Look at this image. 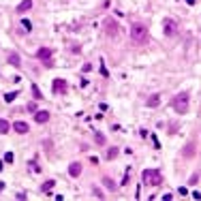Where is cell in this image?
Instances as JSON below:
<instances>
[{
    "label": "cell",
    "mask_w": 201,
    "mask_h": 201,
    "mask_svg": "<svg viewBox=\"0 0 201 201\" xmlns=\"http://www.w3.org/2000/svg\"><path fill=\"white\" fill-rule=\"evenodd\" d=\"M131 39H133L135 45H145V43H148V39H150L148 28H145L141 22H135L131 26Z\"/></svg>",
    "instance_id": "6da1fadb"
},
{
    "label": "cell",
    "mask_w": 201,
    "mask_h": 201,
    "mask_svg": "<svg viewBox=\"0 0 201 201\" xmlns=\"http://www.w3.org/2000/svg\"><path fill=\"white\" fill-rule=\"evenodd\" d=\"M171 107L176 109L178 114H186L190 109V94L188 92H178L171 100Z\"/></svg>",
    "instance_id": "7a4b0ae2"
},
{
    "label": "cell",
    "mask_w": 201,
    "mask_h": 201,
    "mask_svg": "<svg viewBox=\"0 0 201 201\" xmlns=\"http://www.w3.org/2000/svg\"><path fill=\"white\" fill-rule=\"evenodd\" d=\"M141 180H143V184L158 186L161 182H163V173H161L158 169H143V173H141Z\"/></svg>",
    "instance_id": "3957f363"
},
{
    "label": "cell",
    "mask_w": 201,
    "mask_h": 201,
    "mask_svg": "<svg viewBox=\"0 0 201 201\" xmlns=\"http://www.w3.org/2000/svg\"><path fill=\"white\" fill-rule=\"evenodd\" d=\"M163 30H165L167 36H176L178 34V22L171 20V17H165L163 20Z\"/></svg>",
    "instance_id": "277c9868"
},
{
    "label": "cell",
    "mask_w": 201,
    "mask_h": 201,
    "mask_svg": "<svg viewBox=\"0 0 201 201\" xmlns=\"http://www.w3.org/2000/svg\"><path fill=\"white\" fill-rule=\"evenodd\" d=\"M51 88H54V92H56V94H67V90H69V86H67L64 79H54Z\"/></svg>",
    "instance_id": "5b68a950"
},
{
    "label": "cell",
    "mask_w": 201,
    "mask_h": 201,
    "mask_svg": "<svg viewBox=\"0 0 201 201\" xmlns=\"http://www.w3.org/2000/svg\"><path fill=\"white\" fill-rule=\"evenodd\" d=\"M36 58L43 60V62H49L51 60V49L49 47H41L39 51H36Z\"/></svg>",
    "instance_id": "8992f818"
},
{
    "label": "cell",
    "mask_w": 201,
    "mask_h": 201,
    "mask_svg": "<svg viewBox=\"0 0 201 201\" xmlns=\"http://www.w3.org/2000/svg\"><path fill=\"white\" fill-rule=\"evenodd\" d=\"M103 24H105V32H107V34H111V36H114V34L118 32V26H116L114 20H105Z\"/></svg>",
    "instance_id": "52a82bcc"
},
{
    "label": "cell",
    "mask_w": 201,
    "mask_h": 201,
    "mask_svg": "<svg viewBox=\"0 0 201 201\" xmlns=\"http://www.w3.org/2000/svg\"><path fill=\"white\" fill-rule=\"evenodd\" d=\"M49 120V114L47 111H34V122L36 124H45Z\"/></svg>",
    "instance_id": "ba28073f"
},
{
    "label": "cell",
    "mask_w": 201,
    "mask_h": 201,
    "mask_svg": "<svg viewBox=\"0 0 201 201\" xmlns=\"http://www.w3.org/2000/svg\"><path fill=\"white\" fill-rule=\"evenodd\" d=\"M79 173H81V165H79L77 161L71 163V165H69V176H71V178H77Z\"/></svg>",
    "instance_id": "9c48e42d"
},
{
    "label": "cell",
    "mask_w": 201,
    "mask_h": 201,
    "mask_svg": "<svg viewBox=\"0 0 201 201\" xmlns=\"http://www.w3.org/2000/svg\"><path fill=\"white\" fill-rule=\"evenodd\" d=\"M145 105H148V107H158V105H161V94H152V96H148Z\"/></svg>",
    "instance_id": "30bf717a"
},
{
    "label": "cell",
    "mask_w": 201,
    "mask_h": 201,
    "mask_svg": "<svg viewBox=\"0 0 201 201\" xmlns=\"http://www.w3.org/2000/svg\"><path fill=\"white\" fill-rule=\"evenodd\" d=\"M13 129H15L17 133H20V135H26V133H28V124L20 120V122H15V124H13Z\"/></svg>",
    "instance_id": "8fae6325"
},
{
    "label": "cell",
    "mask_w": 201,
    "mask_h": 201,
    "mask_svg": "<svg viewBox=\"0 0 201 201\" xmlns=\"http://www.w3.org/2000/svg\"><path fill=\"white\" fill-rule=\"evenodd\" d=\"M30 9H32V0H22L20 7H17V11H20V13H26V11H30Z\"/></svg>",
    "instance_id": "7c38bea8"
},
{
    "label": "cell",
    "mask_w": 201,
    "mask_h": 201,
    "mask_svg": "<svg viewBox=\"0 0 201 201\" xmlns=\"http://www.w3.org/2000/svg\"><path fill=\"white\" fill-rule=\"evenodd\" d=\"M9 62H11L13 67H22V60H20V56H17L15 51H11V54H9Z\"/></svg>",
    "instance_id": "4fadbf2b"
},
{
    "label": "cell",
    "mask_w": 201,
    "mask_h": 201,
    "mask_svg": "<svg viewBox=\"0 0 201 201\" xmlns=\"http://www.w3.org/2000/svg\"><path fill=\"white\" fill-rule=\"evenodd\" d=\"M54 186H56V180H47V182H45V184L41 186V193H49Z\"/></svg>",
    "instance_id": "5bb4252c"
},
{
    "label": "cell",
    "mask_w": 201,
    "mask_h": 201,
    "mask_svg": "<svg viewBox=\"0 0 201 201\" xmlns=\"http://www.w3.org/2000/svg\"><path fill=\"white\" fill-rule=\"evenodd\" d=\"M193 154H197V145L195 143H188L186 150H184V156H193Z\"/></svg>",
    "instance_id": "9a60e30c"
},
{
    "label": "cell",
    "mask_w": 201,
    "mask_h": 201,
    "mask_svg": "<svg viewBox=\"0 0 201 201\" xmlns=\"http://www.w3.org/2000/svg\"><path fill=\"white\" fill-rule=\"evenodd\" d=\"M103 184H105L109 190H116V188H118V184H116V182H114L111 178H103Z\"/></svg>",
    "instance_id": "2e32d148"
},
{
    "label": "cell",
    "mask_w": 201,
    "mask_h": 201,
    "mask_svg": "<svg viewBox=\"0 0 201 201\" xmlns=\"http://www.w3.org/2000/svg\"><path fill=\"white\" fill-rule=\"evenodd\" d=\"M9 131H11V124H9L7 120H0V133L4 135V133H9Z\"/></svg>",
    "instance_id": "e0dca14e"
},
{
    "label": "cell",
    "mask_w": 201,
    "mask_h": 201,
    "mask_svg": "<svg viewBox=\"0 0 201 201\" xmlns=\"http://www.w3.org/2000/svg\"><path fill=\"white\" fill-rule=\"evenodd\" d=\"M94 141H96V145H105L107 139H105V135H103V133H96V135H94Z\"/></svg>",
    "instance_id": "ac0fdd59"
},
{
    "label": "cell",
    "mask_w": 201,
    "mask_h": 201,
    "mask_svg": "<svg viewBox=\"0 0 201 201\" xmlns=\"http://www.w3.org/2000/svg\"><path fill=\"white\" fill-rule=\"evenodd\" d=\"M118 156V148H109L107 150V161H111V158H116Z\"/></svg>",
    "instance_id": "d6986e66"
},
{
    "label": "cell",
    "mask_w": 201,
    "mask_h": 201,
    "mask_svg": "<svg viewBox=\"0 0 201 201\" xmlns=\"http://www.w3.org/2000/svg\"><path fill=\"white\" fill-rule=\"evenodd\" d=\"M32 94H34V98H43V94H41V90H39L36 84H32Z\"/></svg>",
    "instance_id": "ffe728a7"
},
{
    "label": "cell",
    "mask_w": 201,
    "mask_h": 201,
    "mask_svg": "<svg viewBox=\"0 0 201 201\" xmlns=\"http://www.w3.org/2000/svg\"><path fill=\"white\" fill-rule=\"evenodd\" d=\"M22 26H24V30H26V32H30V30H32V22H30V20H24Z\"/></svg>",
    "instance_id": "44dd1931"
},
{
    "label": "cell",
    "mask_w": 201,
    "mask_h": 201,
    "mask_svg": "<svg viewBox=\"0 0 201 201\" xmlns=\"http://www.w3.org/2000/svg\"><path fill=\"white\" fill-rule=\"evenodd\" d=\"M100 75H103V77H109V71H107V67H105L103 60H100Z\"/></svg>",
    "instance_id": "7402d4cb"
},
{
    "label": "cell",
    "mask_w": 201,
    "mask_h": 201,
    "mask_svg": "<svg viewBox=\"0 0 201 201\" xmlns=\"http://www.w3.org/2000/svg\"><path fill=\"white\" fill-rule=\"evenodd\" d=\"M92 193H94L96 199H105V195H103V190H100V188H92Z\"/></svg>",
    "instance_id": "603a6c76"
},
{
    "label": "cell",
    "mask_w": 201,
    "mask_h": 201,
    "mask_svg": "<svg viewBox=\"0 0 201 201\" xmlns=\"http://www.w3.org/2000/svg\"><path fill=\"white\" fill-rule=\"evenodd\" d=\"M15 96H17V92H9V94H4V100L11 103V100H15Z\"/></svg>",
    "instance_id": "cb8c5ba5"
},
{
    "label": "cell",
    "mask_w": 201,
    "mask_h": 201,
    "mask_svg": "<svg viewBox=\"0 0 201 201\" xmlns=\"http://www.w3.org/2000/svg\"><path fill=\"white\" fill-rule=\"evenodd\" d=\"M188 182H190V184H197V182H199V173H193V176L188 178Z\"/></svg>",
    "instance_id": "d4e9b609"
},
{
    "label": "cell",
    "mask_w": 201,
    "mask_h": 201,
    "mask_svg": "<svg viewBox=\"0 0 201 201\" xmlns=\"http://www.w3.org/2000/svg\"><path fill=\"white\" fill-rule=\"evenodd\" d=\"M4 161H7V163H13V152H7V154H4Z\"/></svg>",
    "instance_id": "484cf974"
},
{
    "label": "cell",
    "mask_w": 201,
    "mask_h": 201,
    "mask_svg": "<svg viewBox=\"0 0 201 201\" xmlns=\"http://www.w3.org/2000/svg\"><path fill=\"white\" fill-rule=\"evenodd\" d=\"M28 111H32V114L36 111V105H34V103H28Z\"/></svg>",
    "instance_id": "4316f807"
},
{
    "label": "cell",
    "mask_w": 201,
    "mask_h": 201,
    "mask_svg": "<svg viewBox=\"0 0 201 201\" xmlns=\"http://www.w3.org/2000/svg\"><path fill=\"white\" fill-rule=\"evenodd\" d=\"M15 199H20V201L24 199V201H26V195H24V193H17V195H15Z\"/></svg>",
    "instance_id": "83f0119b"
},
{
    "label": "cell",
    "mask_w": 201,
    "mask_h": 201,
    "mask_svg": "<svg viewBox=\"0 0 201 201\" xmlns=\"http://www.w3.org/2000/svg\"><path fill=\"white\" fill-rule=\"evenodd\" d=\"M186 2H188L190 7H195V4H197V0H186Z\"/></svg>",
    "instance_id": "f1b7e54d"
},
{
    "label": "cell",
    "mask_w": 201,
    "mask_h": 201,
    "mask_svg": "<svg viewBox=\"0 0 201 201\" xmlns=\"http://www.w3.org/2000/svg\"><path fill=\"white\" fill-rule=\"evenodd\" d=\"M0 171H2V161H0Z\"/></svg>",
    "instance_id": "f546056e"
}]
</instances>
